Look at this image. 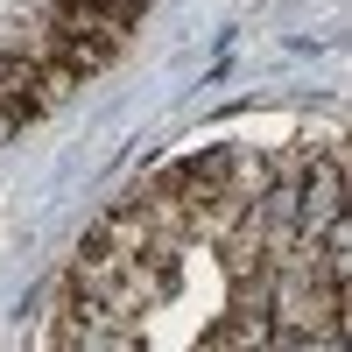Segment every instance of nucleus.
I'll use <instances>...</instances> for the list:
<instances>
[{"mask_svg":"<svg viewBox=\"0 0 352 352\" xmlns=\"http://www.w3.org/2000/svg\"><path fill=\"white\" fill-rule=\"evenodd\" d=\"M141 14H148V0H56V21H92L113 36H127Z\"/></svg>","mask_w":352,"mask_h":352,"instance_id":"nucleus-2","label":"nucleus"},{"mask_svg":"<svg viewBox=\"0 0 352 352\" xmlns=\"http://www.w3.org/2000/svg\"><path fill=\"white\" fill-rule=\"evenodd\" d=\"M120 43H127V36H113V28H92V21H56V28H50V43H43V64H56L71 85H85V78L113 71Z\"/></svg>","mask_w":352,"mask_h":352,"instance_id":"nucleus-1","label":"nucleus"}]
</instances>
